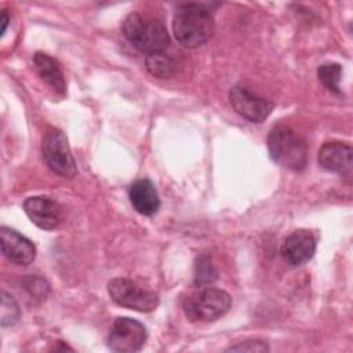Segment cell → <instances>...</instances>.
I'll return each mask as SVG.
<instances>
[{
  "label": "cell",
  "instance_id": "cell-9",
  "mask_svg": "<svg viewBox=\"0 0 353 353\" xmlns=\"http://www.w3.org/2000/svg\"><path fill=\"white\" fill-rule=\"evenodd\" d=\"M317 160L324 170L350 179L353 172V150L347 143L339 141L323 143L319 149Z\"/></svg>",
  "mask_w": 353,
  "mask_h": 353
},
{
  "label": "cell",
  "instance_id": "cell-13",
  "mask_svg": "<svg viewBox=\"0 0 353 353\" xmlns=\"http://www.w3.org/2000/svg\"><path fill=\"white\" fill-rule=\"evenodd\" d=\"M130 201L137 212L150 216L156 214L160 208V199L149 179L135 181L128 190Z\"/></svg>",
  "mask_w": 353,
  "mask_h": 353
},
{
  "label": "cell",
  "instance_id": "cell-19",
  "mask_svg": "<svg viewBox=\"0 0 353 353\" xmlns=\"http://www.w3.org/2000/svg\"><path fill=\"white\" fill-rule=\"evenodd\" d=\"M22 284L23 288L34 298H46L50 291L48 283L39 276H26L22 280Z\"/></svg>",
  "mask_w": 353,
  "mask_h": 353
},
{
  "label": "cell",
  "instance_id": "cell-6",
  "mask_svg": "<svg viewBox=\"0 0 353 353\" xmlns=\"http://www.w3.org/2000/svg\"><path fill=\"white\" fill-rule=\"evenodd\" d=\"M108 292L117 305L137 312L148 313L159 306L157 294L139 288L135 283H132L128 279H112L108 283Z\"/></svg>",
  "mask_w": 353,
  "mask_h": 353
},
{
  "label": "cell",
  "instance_id": "cell-17",
  "mask_svg": "<svg viewBox=\"0 0 353 353\" xmlns=\"http://www.w3.org/2000/svg\"><path fill=\"white\" fill-rule=\"evenodd\" d=\"M21 312L11 295L7 292H1V309H0V321L3 327L14 325L19 320Z\"/></svg>",
  "mask_w": 353,
  "mask_h": 353
},
{
  "label": "cell",
  "instance_id": "cell-7",
  "mask_svg": "<svg viewBox=\"0 0 353 353\" xmlns=\"http://www.w3.org/2000/svg\"><path fill=\"white\" fill-rule=\"evenodd\" d=\"M146 338L148 332L142 323L130 317H119L112 324L108 346L113 352L132 353L142 349Z\"/></svg>",
  "mask_w": 353,
  "mask_h": 353
},
{
  "label": "cell",
  "instance_id": "cell-3",
  "mask_svg": "<svg viewBox=\"0 0 353 353\" xmlns=\"http://www.w3.org/2000/svg\"><path fill=\"white\" fill-rule=\"evenodd\" d=\"M268 149L272 160L284 168L301 171L307 163L305 139L287 125H276L270 130Z\"/></svg>",
  "mask_w": 353,
  "mask_h": 353
},
{
  "label": "cell",
  "instance_id": "cell-12",
  "mask_svg": "<svg viewBox=\"0 0 353 353\" xmlns=\"http://www.w3.org/2000/svg\"><path fill=\"white\" fill-rule=\"evenodd\" d=\"M316 251L314 236L309 230H295L287 236L281 245V256L291 266L306 263Z\"/></svg>",
  "mask_w": 353,
  "mask_h": 353
},
{
  "label": "cell",
  "instance_id": "cell-1",
  "mask_svg": "<svg viewBox=\"0 0 353 353\" xmlns=\"http://www.w3.org/2000/svg\"><path fill=\"white\" fill-rule=\"evenodd\" d=\"M175 39L188 48H196L207 43L215 30L212 14L207 7L197 3L181 6L172 21Z\"/></svg>",
  "mask_w": 353,
  "mask_h": 353
},
{
  "label": "cell",
  "instance_id": "cell-20",
  "mask_svg": "<svg viewBox=\"0 0 353 353\" xmlns=\"http://www.w3.org/2000/svg\"><path fill=\"white\" fill-rule=\"evenodd\" d=\"M228 350H237V352H268L269 346L262 341H244L239 345L230 346Z\"/></svg>",
  "mask_w": 353,
  "mask_h": 353
},
{
  "label": "cell",
  "instance_id": "cell-10",
  "mask_svg": "<svg viewBox=\"0 0 353 353\" xmlns=\"http://www.w3.org/2000/svg\"><path fill=\"white\" fill-rule=\"evenodd\" d=\"M23 211L28 218L40 229H55L62 221V210L58 203L46 196L29 197L23 201Z\"/></svg>",
  "mask_w": 353,
  "mask_h": 353
},
{
  "label": "cell",
  "instance_id": "cell-11",
  "mask_svg": "<svg viewBox=\"0 0 353 353\" xmlns=\"http://www.w3.org/2000/svg\"><path fill=\"white\" fill-rule=\"evenodd\" d=\"M0 243L3 255L15 265H29L36 258V247L34 244L18 233L17 230L1 226L0 229Z\"/></svg>",
  "mask_w": 353,
  "mask_h": 353
},
{
  "label": "cell",
  "instance_id": "cell-2",
  "mask_svg": "<svg viewBox=\"0 0 353 353\" xmlns=\"http://www.w3.org/2000/svg\"><path fill=\"white\" fill-rule=\"evenodd\" d=\"M125 39L139 51L149 54L160 52L170 44V36L164 23L153 17L131 12L123 22Z\"/></svg>",
  "mask_w": 353,
  "mask_h": 353
},
{
  "label": "cell",
  "instance_id": "cell-14",
  "mask_svg": "<svg viewBox=\"0 0 353 353\" xmlns=\"http://www.w3.org/2000/svg\"><path fill=\"white\" fill-rule=\"evenodd\" d=\"M33 68L39 77L58 95L63 97L66 94V84L63 73L58 62L47 54L36 52L33 55Z\"/></svg>",
  "mask_w": 353,
  "mask_h": 353
},
{
  "label": "cell",
  "instance_id": "cell-8",
  "mask_svg": "<svg viewBox=\"0 0 353 353\" xmlns=\"http://www.w3.org/2000/svg\"><path fill=\"white\" fill-rule=\"evenodd\" d=\"M229 101L236 113L252 123H262L265 119H268L274 108L272 101L252 92L250 88L241 84L232 87Z\"/></svg>",
  "mask_w": 353,
  "mask_h": 353
},
{
  "label": "cell",
  "instance_id": "cell-4",
  "mask_svg": "<svg viewBox=\"0 0 353 353\" xmlns=\"http://www.w3.org/2000/svg\"><path fill=\"white\" fill-rule=\"evenodd\" d=\"M230 306L232 298L226 291L204 288L185 301L183 310L192 321L210 323L222 317Z\"/></svg>",
  "mask_w": 353,
  "mask_h": 353
},
{
  "label": "cell",
  "instance_id": "cell-5",
  "mask_svg": "<svg viewBox=\"0 0 353 353\" xmlns=\"http://www.w3.org/2000/svg\"><path fill=\"white\" fill-rule=\"evenodd\" d=\"M43 157L48 168L59 176L73 178L77 174L76 161L61 130L51 128L46 132L43 138Z\"/></svg>",
  "mask_w": 353,
  "mask_h": 353
},
{
  "label": "cell",
  "instance_id": "cell-21",
  "mask_svg": "<svg viewBox=\"0 0 353 353\" xmlns=\"http://www.w3.org/2000/svg\"><path fill=\"white\" fill-rule=\"evenodd\" d=\"M7 25H8V15L6 11H3V14H1V34H4Z\"/></svg>",
  "mask_w": 353,
  "mask_h": 353
},
{
  "label": "cell",
  "instance_id": "cell-15",
  "mask_svg": "<svg viewBox=\"0 0 353 353\" xmlns=\"http://www.w3.org/2000/svg\"><path fill=\"white\" fill-rule=\"evenodd\" d=\"M146 69L159 79H170L176 73V62L164 51L149 54L145 59Z\"/></svg>",
  "mask_w": 353,
  "mask_h": 353
},
{
  "label": "cell",
  "instance_id": "cell-18",
  "mask_svg": "<svg viewBox=\"0 0 353 353\" xmlns=\"http://www.w3.org/2000/svg\"><path fill=\"white\" fill-rule=\"evenodd\" d=\"M216 279V270L211 263L207 255H201L197 258L194 266V283L199 285H205L212 283Z\"/></svg>",
  "mask_w": 353,
  "mask_h": 353
},
{
  "label": "cell",
  "instance_id": "cell-16",
  "mask_svg": "<svg viewBox=\"0 0 353 353\" xmlns=\"http://www.w3.org/2000/svg\"><path fill=\"white\" fill-rule=\"evenodd\" d=\"M320 81L332 92L341 94L339 81L342 76V66L339 63H324L317 69Z\"/></svg>",
  "mask_w": 353,
  "mask_h": 353
}]
</instances>
